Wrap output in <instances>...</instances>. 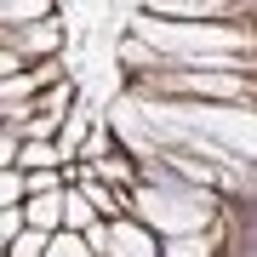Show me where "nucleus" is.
<instances>
[{"label":"nucleus","instance_id":"obj_3","mask_svg":"<svg viewBox=\"0 0 257 257\" xmlns=\"http://www.w3.org/2000/svg\"><path fill=\"white\" fill-rule=\"evenodd\" d=\"M57 200H63V217L69 223H92V206H86L80 189H57Z\"/></svg>","mask_w":257,"mask_h":257},{"label":"nucleus","instance_id":"obj_2","mask_svg":"<svg viewBox=\"0 0 257 257\" xmlns=\"http://www.w3.org/2000/svg\"><path fill=\"white\" fill-rule=\"evenodd\" d=\"M46 240H52V234H35V229H23V234L6 246V257H46Z\"/></svg>","mask_w":257,"mask_h":257},{"label":"nucleus","instance_id":"obj_4","mask_svg":"<svg viewBox=\"0 0 257 257\" xmlns=\"http://www.w3.org/2000/svg\"><path fill=\"white\" fill-rule=\"evenodd\" d=\"M18 234H23V211L18 206H0V251H6Z\"/></svg>","mask_w":257,"mask_h":257},{"label":"nucleus","instance_id":"obj_1","mask_svg":"<svg viewBox=\"0 0 257 257\" xmlns=\"http://www.w3.org/2000/svg\"><path fill=\"white\" fill-rule=\"evenodd\" d=\"M18 166L46 172V166H57V149H52V143H18Z\"/></svg>","mask_w":257,"mask_h":257}]
</instances>
